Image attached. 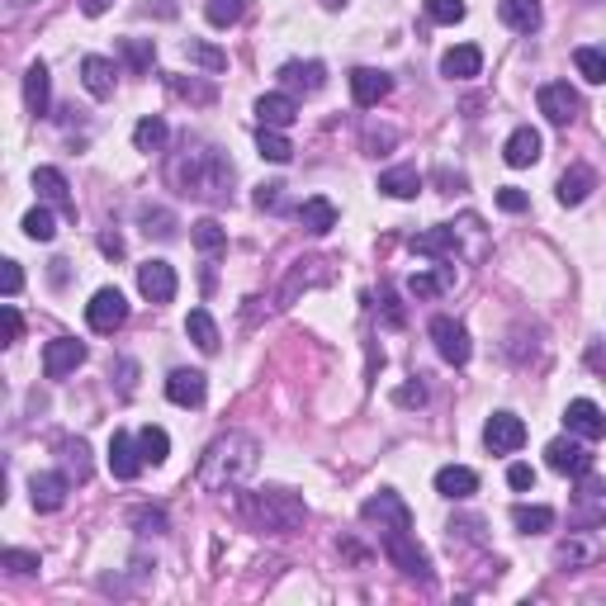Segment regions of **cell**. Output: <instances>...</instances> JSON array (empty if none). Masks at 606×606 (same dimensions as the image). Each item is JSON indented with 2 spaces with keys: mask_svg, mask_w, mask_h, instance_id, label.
Returning <instances> with one entry per match:
<instances>
[{
  "mask_svg": "<svg viewBox=\"0 0 606 606\" xmlns=\"http://www.w3.org/2000/svg\"><path fill=\"white\" fill-rule=\"evenodd\" d=\"M412 251H417V256H455V251H460V237H455V228L417 232V237H412Z\"/></svg>",
  "mask_w": 606,
  "mask_h": 606,
  "instance_id": "obj_31",
  "label": "cell"
},
{
  "mask_svg": "<svg viewBox=\"0 0 606 606\" xmlns=\"http://www.w3.org/2000/svg\"><path fill=\"white\" fill-rule=\"evenodd\" d=\"M100 251H105V256H124V237H119V232H105V237H100Z\"/></svg>",
  "mask_w": 606,
  "mask_h": 606,
  "instance_id": "obj_57",
  "label": "cell"
},
{
  "mask_svg": "<svg viewBox=\"0 0 606 606\" xmlns=\"http://www.w3.org/2000/svg\"><path fill=\"white\" fill-rule=\"evenodd\" d=\"M389 90H393L389 72H375V67H356V72H351V100H356L360 109H375Z\"/></svg>",
  "mask_w": 606,
  "mask_h": 606,
  "instance_id": "obj_16",
  "label": "cell"
},
{
  "mask_svg": "<svg viewBox=\"0 0 606 606\" xmlns=\"http://www.w3.org/2000/svg\"><path fill=\"white\" fill-rule=\"evenodd\" d=\"M322 5H327V10H341V5H346V0H322Z\"/></svg>",
  "mask_w": 606,
  "mask_h": 606,
  "instance_id": "obj_59",
  "label": "cell"
},
{
  "mask_svg": "<svg viewBox=\"0 0 606 606\" xmlns=\"http://www.w3.org/2000/svg\"><path fill=\"white\" fill-rule=\"evenodd\" d=\"M171 185H176L180 195H199V199H223L232 185V166L218 157L214 147H199L185 138V152L171 161Z\"/></svg>",
  "mask_w": 606,
  "mask_h": 606,
  "instance_id": "obj_2",
  "label": "cell"
},
{
  "mask_svg": "<svg viewBox=\"0 0 606 606\" xmlns=\"http://www.w3.org/2000/svg\"><path fill=\"white\" fill-rule=\"evenodd\" d=\"M166 398L176 408H199L209 398V379L199 375V370H176V375L166 379Z\"/></svg>",
  "mask_w": 606,
  "mask_h": 606,
  "instance_id": "obj_18",
  "label": "cell"
},
{
  "mask_svg": "<svg viewBox=\"0 0 606 606\" xmlns=\"http://www.w3.org/2000/svg\"><path fill=\"white\" fill-rule=\"evenodd\" d=\"M360 517H365V521H379V531H412L408 502L398 498L393 488H379L375 498L360 502Z\"/></svg>",
  "mask_w": 606,
  "mask_h": 606,
  "instance_id": "obj_6",
  "label": "cell"
},
{
  "mask_svg": "<svg viewBox=\"0 0 606 606\" xmlns=\"http://www.w3.org/2000/svg\"><path fill=\"white\" fill-rule=\"evenodd\" d=\"M256 469H261V446H256V436L228 431V436H218L214 446L204 450L195 483L204 493H228V488H242Z\"/></svg>",
  "mask_w": 606,
  "mask_h": 606,
  "instance_id": "obj_1",
  "label": "cell"
},
{
  "mask_svg": "<svg viewBox=\"0 0 606 606\" xmlns=\"http://www.w3.org/2000/svg\"><path fill=\"white\" fill-rule=\"evenodd\" d=\"M190 237H195V247L204 251V256H214V251L228 247V228H223L218 218H199L195 228H190Z\"/></svg>",
  "mask_w": 606,
  "mask_h": 606,
  "instance_id": "obj_35",
  "label": "cell"
},
{
  "mask_svg": "<svg viewBox=\"0 0 606 606\" xmlns=\"http://www.w3.org/2000/svg\"><path fill=\"white\" fill-rule=\"evenodd\" d=\"M185 57L204 67V72H228V53L214 48V43H204V38H185Z\"/></svg>",
  "mask_w": 606,
  "mask_h": 606,
  "instance_id": "obj_33",
  "label": "cell"
},
{
  "mask_svg": "<svg viewBox=\"0 0 606 606\" xmlns=\"http://www.w3.org/2000/svg\"><path fill=\"white\" fill-rule=\"evenodd\" d=\"M256 119H261V128H289L299 119V100L289 90H270L256 100Z\"/></svg>",
  "mask_w": 606,
  "mask_h": 606,
  "instance_id": "obj_17",
  "label": "cell"
},
{
  "mask_svg": "<svg viewBox=\"0 0 606 606\" xmlns=\"http://www.w3.org/2000/svg\"><path fill=\"white\" fill-rule=\"evenodd\" d=\"M48 100H53V76L43 62H34L24 72V105H29V114H48Z\"/></svg>",
  "mask_w": 606,
  "mask_h": 606,
  "instance_id": "obj_26",
  "label": "cell"
},
{
  "mask_svg": "<svg viewBox=\"0 0 606 606\" xmlns=\"http://www.w3.org/2000/svg\"><path fill=\"white\" fill-rule=\"evenodd\" d=\"M450 280H455V270H436V275H427V270H422V275H412L408 280V294L412 299H436V294H446L450 289Z\"/></svg>",
  "mask_w": 606,
  "mask_h": 606,
  "instance_id": "obj_37",
  "label": "cell"
},
{
  "mask_svg": "<svg viewBox=\"0 0 606 606\" xmlns=\"http://www.w3.org/2000/svg\"><path fill=\"white\" fill-rule=\"evenodd\" d=\"M0 289H5V299H15L19 289H24V270H19V261H0Z\"/></svg>",
  "mask_w": 606,
  "mask_h": 606,
  "instance_id": "obj_51",
  "label": "cell"
},
{
  "mask_svg": "<svg viewBox=\"0 0 606 606\" xmlns=\"http://www.w3.org/2000/svg\"><path fill=\"white\" fill-rule=\"evenodd\" d=\"M133 147H138V152H161V147H166V119H157V114L138 119V128H133Z\"/></svg>",
  "mask_w": 606,
  "mask_h": 606,
  "instance_id": "obj_36",
  "label": "cell"
},
{
  "mask_svg": "<svg viewBox=\"0 0 606 606\" xmlns=\"http://www.w3.org/2000/svg\"><path fill=\"white\" fill-rule=\"evenodd\" d=\"M398 403H403V408H422V403H427V389H422V384H403V389H398Z\"/></svg>",
  "mask_w": 606,
  "mask_h": 606,
  "instance_id": "obj_55",
  "label": "cell"
},
{
  "mask_svg": "<svg viewBox=\"0 0 606 606\" xmlns=\"http://www.w3.org/2000/svg\"><path fill=\"white\" fill-rule=\"evenodd\" d=\"M436 493L450 502H464L479 493V474L469 469V464H446V469H436Z\"/></svg>",
  "mask_w": 606,
  "mask_h": 606,
  "instance_id": "obj_19",
  "label": "cell"
},
{
  "mask_svg": "<svg viewBox=\"0 0 606 606\" xmlns=\"http://www.w3.org/2000/svg\"><path fill=\"white\" fill-rule=\"evenodd\" d=\"M76 365H86V341H76V337L48 341V351H43V375L67 379V375H76Z\"/></svg>",
  "mask_w": 606,
  "mask_h": 606,
  "instance_id": "obj_11",
  "label": "cell"
},
{
  "mask_svg": "<svg viewBox=\"0 0 606 606\" xmlns=\"http://www.w3.org/2000/svg\"><path fill=\"white\" fill-rule=\"evenodd\" d=\"M24 237H29V242H53V237H57V223H53V214H48L43 204L24 214Z\"/></svg>",
  "mask_w": 606,
  "mask_h": 606,
  "instance_id": "obj_42",
  "label": "cell"
},
{
  "mask_svg": "<svg viewBox=\"0 0 606 606\" xmlns=\"http://www.w3.org/2000/svg\"><path fill=\"white\" fill-rule=\"evenodd\" d=\"M133 526H138V535H161L166 531V512H157V507H138V512H133Z\"/></svg>",
  "mask_w": 606,
  "mask_h": 606,
  "instance_id": "obj_48",
  "label": "cell"
},
{
  "mask_svg": "<svg viewBox=\"0 0 606 606\" xmlns=\"http://www.w3.org/2000/svg\"><path fill=\"white\" fill-rule=\"evenodd\" d=\"M109 5H114V0H81V10H86L90 19H95V15H105Z\"/></svg>",
  "mask_w": 606,
  "mask_h": 606,
  "instance_id": "obj_58",
  "label": "cell"
},
{
  "mask_svg": "<svg viewBox=\"0 0 606 606\" xmlns=\"http://www.w3.org/2000/svg\"><path fill=\"white\" fill-rule=\"evenodd\" d=\"M431 341H436V356L446 360V365H464L469 351H474L464 322H455V318H431Z\"/></svg>",
  "mask_w": 606,
  "mask_h": 606,
  "instance_id": "obj_10",
  "label": "cell"
},
{
  "mask_svg": "<svg viewBox=\"0 0 606 606\" xmlns=\"http://www.w3.org/2000/svg\"><path fill=\"white\" fill-rule=\"evenodd\" d=\"M498 15L507 29H517V34H535L540 29V19H545V10H540V0H498Z\"/></svg>",
  "mask_w": 606,
  "mask_h": 606,
  "instance_id": "obj_24",
  "label": "cell"
},
{
  "mask_svg": "<svg viewBox=\"0 0 606 606\" xmlns=\"http://www.w3.org/2000/svg\"><path fill=\"white\" fill-rule=\"evenodd\" d=\"M237 512L256 526V531H275V535H285V531H299L303 526V502L294 498V493H285V488H266V493H242L237 498Z\"/></svg>",
  "mask_w": 606,
  "mask_h": 606,
  "instance_id": "obj_3",
  "label": "cell"
},
{
  "mask_svg": "<svg viewBox=\"0 0 606 606\" xmlns=\"http://www.w3.org/2000/svg\"><path fill=\"white\" fill-rule=\"evenodd\" d=\"M138 289H143L147 303H171L176 299V266H166V261L138 266Z\"/></svg>",
  "mask_w": 606,
  "mask_h": 606,
  "instance_id": "obj_15",
  "label": "cell"
},
{
  "mask_svg": "<svg viewBox=\"0 0 606 606\" xmlns=\"http://www.w3.org/2000/svg\"><path fill=\"white\" fill-rule=\"evenodd\" d=\"M67 493H72V474H53V469H43V474L29 479V498H34L38 512H57V507L67 502Z\"/></svg>",
  "mask_w": 606,
  "mask_h": 606,
  "instance_id": "obj_14",
  "label": "cell"
},
{
  "mask_svg": "<svg viewBox=\"0 0 606 606\" xmlns=\"http://www.w3.org/2000/svg\"><path fill=\"white\" fill-rule=\"evenodd\" d=\"M185 337L195 341L199 351H204V356H214L218 351V322L209 318V308H190V318H185Z\"/></svg>",
  "mask_w": 606,
  "mask_h": 606,
  "instance_id": "obj_29",
  "label": "cell"
},
{
  "mask_svg": "<svg viewBox=\"0 0 606 606\" xmlns=\"http://www.w3.org/2000/svg\"><path fill=\"white\" fill-rule=\"evenodd\" d=\"M479 72H483V53L474 43H460V48H450L441 57V76H450V81H469V76H479Z\"/></svg>",
  "mask_w": 606,
  "mask_h": 606,
  "instance_id": "obj_25",
  "label": "cell"
},
{
  "mask_svg": "<svg viewBox=\"0 0 606 606\" xmlns=\"http://www.w3.org/2000/svg\"><path fill=\"white\" fill-rule=\"evenodd\" d=\"M507 483H512L517 493H526V488H535V469L531 464H512V469H507Z\"/></svg>",
  "mask_w": 606,
  "mask_h": 606,
  "instance_id": "obj_54",
  "label": "cell"
},
{
  "mask_svg": "<svg viewBox=\"0 0 606 606\" xmlns=\"http://www.w3.org/2000/svg\"><path fill=\"white\" fill-rule=\"evenodd\" d=\"M299 223L303 232H313V237H327V232L337 228V204L332 199H303V209H299Z\"/></svg>",
  "mask_w": 606,
  "mask_h": 606,
  "instance_id": "obj_27",
  "label": "cell"
},
{
  "mask_svg": "<svg viewBox=\"0 0 606 606\" xmlns=\"http://www.w3.org/2000/svg\"><path fill=\"white\" fill-rule=\"evenodd\" d=\"M143 450H138V436H128V431H114L109 436V474L114 479H138V469H143Z\"/></svg>",
  "mask_w": 606,
  "mask_h": 606,
  "instance_id": "obj_12",
  "label": "cell"
},
{
  "mask_svg": "<svg viewBox=\"0 0 606 606\" xmlns=\"http://www.w3.org/2000/svg\"><path fill=\"white\" fill-rule=\"evenodd\" d=\"M545 464H550L554 474H569V479H588L592 474L588 446H578V441H569V436H559V441L545 446Z\"/></svg>",
  "mask_w": 606,
  "mask_h": 606,
  "instance_id": "obj_8",
  "label": "cell"
},
{
  "mask_svg": "<svg viewBox=\"0 0 606 606\" xmlns=\"http://www.w3.org/2000/svg\"><path fill=\"white\" fill-rule=\"evenodd\" d=\"M124 57H128V67L143 76V72H152V62H157V43H152V38H124Z\"/></svg>",
  "mask_w": 606,
  "mask_h": 606,
  "instance_id": "obj_41",
  "label": "cell"
},
{
  "mask_svg": "<svg viewBox=\"0 0 606 606\" xmlns=\"http://www.w3.org/2000/svg\"><path fill=\"white\" fill-rule=\"evenodd\" d=\"M0 327H5V346H15L19 332H24V322H19V308H15V303H0Z\"/></svg>",
  "mask_w": 606,
  "mask_h": 606,
  "instance_id": "obj_52",
  "label": "cell"
},
{
  "mask_svg": "<svg viewBox=\"0 0 606 606\" xmlns=\"http://www.w3.org/2000/svg\"><path fill=\"white\" fill-rule=\"evenodd\" d=\"M114 81H119V72H114L109 57H81V86H86L95 100H109V95H114Z\"/></svg>",
  "mask_w": 606,
  "mask_h": 606,
  "instance_id": "obj_23",
  "label": "cell"
},
{
  "mask_svg": "<svg viewBox=\"0 0 606 606\" xmlns=\"http://www.w3.org/2000/svg\"><path fill=\"white\" fill-rule=\"evenodd\" d=\"M34 190L48 204H57L62 209V218H76V204H72V190H67V176L57 171V166H38L34 171Z\"/></svg>",
  "mask_w": 606,
  "mask_h": 606,
  "instance_id": "obj_21",
  "label": "cell"
},
{
  "mask_svg": "<svg viewBox=\"0 0 606 606\" xmlns=\"http://www.w3.org/2000/svg\"><path fill=\"white\" fill-rule=\"evenodd\" d=\"M138 450H143L147 464H166V455H171V436L161 427H143L138 431Z\"/></svg>",
  "mask_w": 606,
  "mask_h": 606,
  "instance_id": "obj_38",
  "label": "cell"
},
{
  "mask_svg": "<svg viewBox=\"0 0 606 606\" xmlns=\"http://www.w3.org/2000/svg\"><path fill=\"white\" fill-rule=\"evenodd\" d=\"M86 322H90V332L114 337V332L128 322V299L119 289H95V299L86 303Z\"/></svg>",
  "mask_w": 606,
  "mask_h": 606,
  "instance_id": "obj_5",
  "label": "cell"
},
{
  "mask_svg": "<svg viewBox=\"0 0 606 606\" xmlns=\"http://www.w3.org/2000/svg\"><path fill=\"white\" fill-rule=\"evenodd\" d=\"M498 209H502V214H526V209H531V199L521 195L517 185H502V190H498Z\"/></svg>",
  "mask_w": 606,
  "mask_h": 606,
  "instance_id": "obj_50",
  "label": "cell"
},
{
  "mask_svg": "<svg viewBox=\"0 0 606 606\" xmlns=\"http://www.w3.org/2000/svg\"><path fill=\"white\" fill-rule=\"evenodd\" d=\"M573 67L583 72V81L602 86L606 81V48H578V53H573Z\"/></svg>",
  "mask_w": 606,
  "mask_h": 606,
  "instance_id": "obj_40",
  "label": "cell"
},
{
  "mask_svg": "<svg viewBox=\"0 0 606 606\" xmlns=\"http://www.w3.org/2000/svg\"><path fill=\"white\" fill-rule=\"evenodd\" d=\"M535 105H540V114H545L550 124L569 128L573 119H578V90H569V81H550V86H540Z\"/></svg>",
  "mask_w": 606,
  "mask_h": 606,
  "instance_id": "obj_9",
  "label": "cell"
},
{
  "mask_svg": "<svg viewBox=\"0 0 606 606\" xmlns=\"http://www.w3.org/2000/svg\"><path fill=\"white\" fill-rule=\"evenodd\" d=\"M540 147H545V138H540L531 124H521L517 133L502 143V161H507V166H517V171H521V166H535V161H540Z\"/></svg>",
  "mask_w": 606,
  "mask_h": 606,
  "instance_id": "obj_22",
  "label": "cell"
},
{
  "mask_svg": "<svg viewBox=\"0 0 606 606\" xmlns=\"http://www.w3.org/2000/svg\"><path fill=\"white\" fill-rule=\"evenodd\" d=\"M280 81H285L289 90H308V95H313V90L327 86V67H322V62H285V67H280Z\"/></svg>",
  "mask_w": 606,
  "mask_h": 606,
  "instance_id": "obj_28",
  "label": "cell"
},
{
  "mask_svg": "<svg viewBox=\"0 0 606 606\" xmlns=\"http://www.w3.org/2000/svg\"><path fill=\"white\" fill-rule=\"evenodd\" d=\"M564 422H569L573 436H583V441H602L606 436V412L592 403V398H573L569 408H564Z\"/></svg>",
  "mask_w": 606,
  "mask_h": 606,
  "instance_id": "obj_13",
  "label": "cell"
},
{
  "mask_svg": "<svg viewBox=\"0 0 606 606\" xmlns=\"http://www.w3.org/2000/svg\"><path fill=\"white\" fill-rule=\"evenodd\" d=\"M256 152L266 161H275V166H285V161L294 157V143L285 138V128H261V133H256Z\"/></svg>",
  "mask_w": 606,
  "mask_h": 606,
  "instance_id": "obj_32",
  "label": "cell"
},
{
  "mask_svg": "<svg viewBox=\"0 0 606 606\" xmlns=\"http://www.w3.org/2000/svg\"><path fill=\"white\" fill-rule=\"evenodd\" d=\"M166 86L185 95V100H195V105H214V86H199V81H185V76H166Z\"/></svg>",
  "mask_w": 606,
  "mask_h": 606,
  "instance_id": "obj_44",
  "label": "cell"
},
{
  "mask_svg": "<svg viewBox=\"0 0 606 606\" xmlns=\"http://www.w3.org/2000/svg\"><path fill=\"white\" fill-rule=\"evenodd\" d=\"M554 559H559V564H583V559H588V550H583V545H559V550H554Z\"/></svg>",
  "mask_w": 606,
  "mask_h": 606,
  "instance_id": "obj_56",
  "label": "cell"
},
{
  "mask_svg": "<svg viewBox=\"0 0 606 606\" xmlns=\"http://www.w3.org/2000/svg\"><path fill=\"white\" fill-rule=\"evenodd\" d=\"M0 564L10 573H38V554H29V550H5L0 554Z\"/></svg>",
  "mask_w": 606,
  "mask_h": 606,
  "instance_id": "obj_49",
  "label": "cell"
},
{
  "mask_svg": "<svg viewBox=\"0 0 606 606\" xmlns=\"http://www.w3.org/2000/svg\"><path fill=\"white\" fill-rule=\"evenodd\" d=\"M384 554H389V564L398 573H408L417 583H431V559H427V550L412 540V531H384Z\"/></svg>",
  "mask_w": 606,
  "mask_h": 606,
  "instance_id": "obj_4",
  "label": "cell"
},
{
  "mask_svg": "<svg viewBox=\"0 0 606 606\" xmlns=\"http://www.w3.org/2000/svg\"><path fill=\"white\" fill-rule=\"evenodd\" d=\"M62 455H67V469L76 474V483H86L90 479V450H86V441H62Z\"/></svg>",
  "mask_w": 606,
  "mask_h": 606,
  "instance_id": "obj_45",
  "label": "cell"
},
{
  "mask_svg": "<svg viewBox=\"0 0 606 606\" xmlns=\"http://www.w3.org/2000/svg\"><path fill=\"white\" fill-rule=\"evenodd\" d=\"M592 190H597V171H592V166H569V171L559 176V185H554V195H559L564 209H578Z\"/></svg>",
  "mask_w": 606,
  "mask_h": 606,
  "instance_id": "obj_20",
  "label": "cell"
},
{
  "mask_svg": "<svg viewBox=\"0 0 606 606\" xmlns=\"http://www.w3.org/2000/svg\"><path fill=\"white\" fill-rule=\"evenodd\" d=\"M242 15H247V0H209V5H204V19H209L214 29H232Z\"/></svg>",
  "mask_w": 606,
  "mask_h": 606,
  "instance_id": "obj_39",
  "label": "cell"
},
{
  "mask_svg": "<svg viewBox=\"0 0 606 606\" xmlns=\"http://www.w3.org/2000/svg\"><path fill=\"white\" fill-rule=\"evenodd\" d=\"M427 15L436 24H460L464 19V0H427Z\"/></svg>",
  "mask_w": 606,
  "mask_h": 606,
  "instance_id": "obj_47",
  "label": "cell"
},
{
  "mask_svg": "<svg viewBox=\"0 0 606 606\" xmlns=\"http://www.w3.org/2000/svg\"><path fill=\"white\" fill-rule=\"evenodd\" d=\"M322 261H299V270L289 275V285H285V303H294V294H299V285L308 289V285H322L327 280V270H318Z\"/></svg>",
  "mask_w": 606,
  "mask_h": 606,
  "instance_id": "obj_43",
  "label": "cell"
},
{
  "mask_svg": "<svg viewBox=\"0 0 606 606\" xmlns=\"http://www.w3.org/2000/svg\"><path fill=\"white\" fill-rule=\"evenodd\" d=\"M417 190H422V176L412 166H393V171L379 176V195L389 199H417Z\"/></svg>",
  "mask_w": 606,
  "mask_h": 606,
  "instance_id": "obj_30",
  "label": "cell"
},
{
  "mask_svg": "<svg viewBox=\"0 0 606 606\" xmlns=\"http://www.w3.org/2000/svg\"><path fill=\"white\" fill-rule=\"evenodd\" d=\"M483 446L493 450V455H517L526 446V422H521L517 412H493L488 427H483Z\"/></svg>",
  "mask_w": 606,
  "mask_h": 606,
  "instance_id": "obj_7",
  "label": "cell"
},
{
  "mask_svg": "<svg viewBox=\"0 0 606 606\" xmlns=\"http://www.w3.org/2000/svg\"><path fill=\"white\" fill-rule=\"evenodd\" d=\"M512 526H517L521 535H545L554 526V512L550 507H526V502H521V507H512Z\"/></svg>",
  "mask_w": 606,
  "mask_h": 606,
  "instance_id": "obj_34",
  "label": "cell"
},
{
  "mask_svg": "<svg viewBox=\"0 0 606 606\" xmlns=\"http://www.w3.org/2000/svg\"><path fill=\"white\" fill-rule=\"evenodd\" d=\"M143 232L147 237H176V218L166 209H143Z\"/></svg>",
  "mask_w": 606,
  "mask_h": 606,
  "instance_id": "obj_46",
  "label": "cell"
},
{
  "mask_svg": "<svg viewBox=\"0 0 606 606\" xmlns=\"http://www.w3.org/2000/svg\"><path fill=\"white\" fill-rule=\"evenodd\" d=\"M280 204H285V185H280V180H270V185L256 190V209H270V214H275Z\"/></svg>",
  "mask_w": 606,
  "mask_h": 606,
  "instance_id": "obj_53",
  "label": "cell"
}]
</instances>
